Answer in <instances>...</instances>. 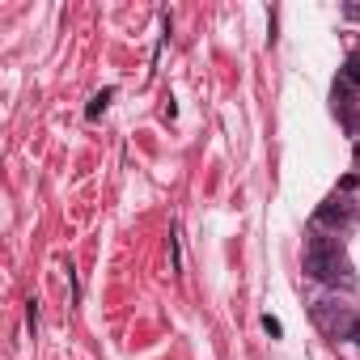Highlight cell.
Returning a JSON list of instances; mask_svg holds the SVG:
<instances>
[{"label": "cell", "instance_id": "cell-3", "mask_svg": "<svg viewBox=\"0 0 360 360\" xmlns=\"http://www.w3.org/2000/svg\"><path fill=\"white\" fill-rule=\"evenodd\" d=\"M343 81H347V85H360V51H352V56L343 60Z\"/></svg>", "mask_w": 360, "mask_h": 360}, {"label": "cell", "instance_id": "cell-4", "mask_svg": "<svg viewBox=\"0 0 360 360\" xmlns=\"http://www.w3.org/2000/svg\"><path fill=\"white\" fill-rule=\"evenodd\" d=\"M110 98H115V89H102V94H94V102H89V110H85V115H89V119H98V115L110 106Z\"/></svg>", "mask_w": 360, "mask_h": 360}, {"label": "cell", "instance_id": "cell-5", "mask_svg": "<svg viewBox=\"0 0 360 360\" xmlns=\"http://www.w3.org/2000/svg\"><path fill=\"white\" fill-rule=\"evenodd\" d=\"M26 326L39 330V301H26Z\"/></svg>", "mask_w": 360, "mask_h": 360}, {"label": "cell", "instance_id": "cell-8", "mask_svg": "<svg viewBox=\"0 0 360 360\" xmlns=\"http://www.w3.org/2000/svg\"><path fill=\"white\" fill-rule=\"evenodd\" d=\"M352 131H356V136H360V119H352Z\"/></svg>", "mask_w": 360, "mask_h": 360}, {"label": "cell", "instance_id": "cell-2", "mask_svg": "<svg viewBox=\"0 0 360 360\" xmlns=\"http://www.w3.org/2000/svg\"><path fill=\"white\" fill-rule=\"evenodd\" d=\"M322 229H347L352 221H356V212H352V204L347 200H326L322 208H318V217H314Z\"/></svg>", "mask_w": 360, "mask_h": 360}, {"label": "cell", "instance_id": "cell-6", "mask_svg": "<svg viewBox=\"0 0 360 360\" xmlns=\"http://www.w3.org/2000/svg\"><path fill=\"white\" fill-rule=\"evenodd\" d=\"M263 330H267L271 339H280V335H284V326H280V322H276L271 314H263Z\"/></svg>", "mask_w": 360, "mask_h": 360}, {"label": "cell", "instance_id": "cell-1", "mask_svg": "<svg viewBox=\"0 0 360 360\" xmlns=\"http://www.w3.org/2000/svg\"><path fill=\"white\" fill-rule=\"evenodd\" d=\"M305 271H309L314 280H322V284H347V288L356 284L343 246H339L335 238H326V233H314V238H309V246H305Z\"/></svg>", "mask_w": 360, "mask_h": 360}, {"label": "cell", "instance_id": "cell-7", "mask_svg": "<svg viewBox=\"0 0 360 360\" xmlns=\"http://www.w3.org/2000/svg\"><path fill=\"white\" fill-rule=\"evenodd\" d=\"M347 339H356V343H360V318H356V322L347 326Z\"/></svg>", "mask_w": 360, "mask_h": 360}]
</instances>
